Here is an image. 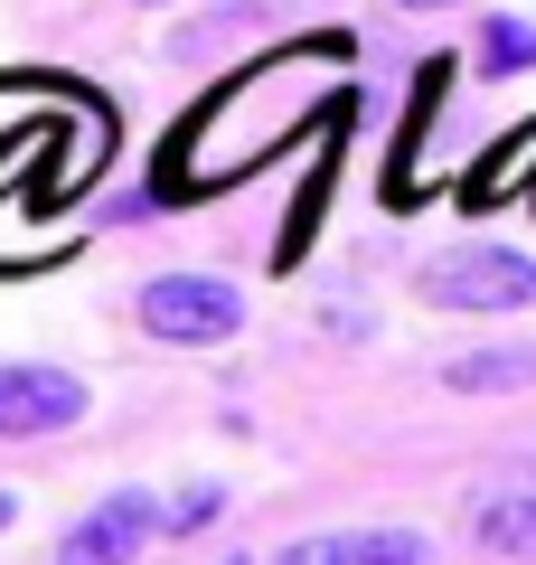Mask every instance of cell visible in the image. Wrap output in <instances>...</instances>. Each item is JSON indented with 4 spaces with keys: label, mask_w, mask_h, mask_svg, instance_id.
<instances>
[{
    "label": "cell",
    "mask_w": 536,
    "mask_h": 565,
    "mask_svg": "<svg viewBox=\"0 0 536 565\" xmlns=\"http://www.w3.org/2000/svg\"><path fill=\"white\" fill-rule=\"evenodd\" d=\"M132 321L151 330L160 349H217V340L245 330V292L217 282V274H160V282H141Z\"/></svg>",
    "instance_id": "1"
},
{
    "label": "cell",
    "mask_w": 536,
    "mask_h": 565,
    "mask_svg": "<svg viewBox=\"0 0 536 565\" xmlns=\"http://www.w3.org/2000/svg\"><path fill=\"white\" fill-rule=\"evenodd\" d=\"M424 302L433 311H527L536 302V264L508 245H461V255L424 264Z\"/></svg>",
    "instance_id": "2"
},
{
    "label": "cell",
    "mask_w": 536,
    "mask_h": 565,
    "mask_svg": "<svg viewBox=\"0 0 536 565\" xmlns=\"http://www.w3.org/2000/svg\"><path fill=\"white\" fill-rule=\"evenodd\" d=\"M151 537H160V500H151V490H114V500H95L57 537V556H47V565H132Z\"/></svg>",
    "instance_id": "3"
},
{
    "label": "cell",
    "mask_w": 536,
    "mask_h": 565,
    "mask_svg": "<svg viewBox=\"0 0 536 565\" xmlns=\"http://www.w3.org/2000/svg\"><path fill=\"white\" fill-rule=\"evenodd\" d=\"M85 415V377L66 367H0V444H39V434H66Z\"/></svg>",
    "instance_id": "4"
},
{
    "label": "cell",
    "mask_w": 536,
    "mask_h": 565,
    "mask_svg": "<svg viewBox=\"0 0 536 565\" xmlns=\"http://www.w3.org/2000/svg\"><path fill=\"white\" fill-rule=\"evenodd\" d=\"M274 565H433V537L424 527H320V537H292Z\"/></svg>",
    "instance_id": "5"
},
{
    "label": "cell",
    "mask_w": 536,
    "mask_h": 565,
    "mask_svg": "<svg viewBox=\"0 0 536 565\" xmlns=\"http://www.w3.org/2000/svg\"><path fill=\"white\" fill-rule=\"evenodd\" d=\"M471 537L490 546V556H527V565H536V462L517 471V481H499L490 500H480Z\"/></svg>",
    "instance_id": "6"
},
{
    "label": "cell",
    "mask_w": 536,
    "mask_h": 565,
    "mask_svg": "<svg viewBox=\"0 0 536 565\" xmlns=\"http://www.w3.org/2000/svg\"><path fill=\"white\" fill-rule=\"evenodd\" d=\"M442 386L452 396H517V386H536V349H471L442 367Z\"/></svg>",
    "instance_id": "7"
},
{
    "label": "cell",
    "mask_w": 536,
    "mask_h": 565,
    "mask_svg": "<svg viewBox=\"0 0 536 565\" xmlns=\"http://www.w3.org/2000/svg\"><path fill=\"white\" fill-rule=\"evenodd\" d=\"M480 66H490V76L536 66V20H508V10H499V20H480Z\"/></svg>",
    "instance_id": "8"
},
{
    "label": "cell",
    "mask_w": 536,
    "mask_h": 565,
    "mask_svg": "<svg viewBox=\"0 0 536 565\" xmlns=\"http://www.w3.org/2000/svg\"><path fill=\"white\" fill-rule=\"evenodd\" d=\"M217 509H226V490H217V481H189L170 509H160V537H199V527L217 519Z\"/></svg>",
    "instance_id": "9"
},
{
    "label": "cell",
    "mask_w": 536,
    "mask_h": 565,
    "mask_svg": "<svg viewBox=\"0 0 536 565\" xmlns=\"http://www.w3.org/2000/svg\"><path fill=\"white\" fill-rule=\"evenodd\" d=\"M396 10H452V0H396Z\"/></svg>",
    "instance_id": "10"
},
{
    "label": "cell",
    "mask_w": 536,
    "mask_h": 565,
    "mask_svg": "<svg viewBox=\"0 0 536 565\" xmlns=\"http://www.w3.org/2000/svg\"><path fill=\"white\" fill-rule=\"evenodd\" d=\"M0 527H10V490H0Z\"/></svg>",
    "instance_id": "11"
},
{
    "label": "cell",
    "mask_w": 536,
    "mask_h": 565,
    "mask_svg": "<svg viewBox=\"0 0 536 565\" xmlns=\"http://www.w3.org/2000/svg\"><path fill=\"white\" fill-rule=\"evenodd\" d=\"M217 565H245V556H217Z\"/></svg>",
    "instance_id": "12"
}]
</instances>
